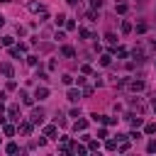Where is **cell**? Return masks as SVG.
I'll list each match as a JSON object with an SVG mask.
<instances>
[{
  "label": "cell",
  "mask_w": 156,
  "mask_h": 156,
  "mask_svg": "<svg viewBox=\"0 0 156 156\" xmlns=\"http://www.w3.org/2000/svg\"><path fill=\"white\" fill-rule=\"evenodd\" d=\"M0 73L10 78V76H12V66H10V63H0Z\"/></svg>",
  "instance_id": "7c38bea8"
},
{
  "label": "cell",
  "mask_w": 156,
  "mask_h": 156,
  "mask_svg": "<svg viewBox=\"0 0 156 156\" xmlns=\"http://www.w3.org/2000/svg\"><path fill=\"white\" fill-rule=\"evenodd\" d=\"M29 119H32V124H41V122H44V110H41V107L32 110V117H29Z\"/></svg>",
  "instance_id": "7a4b0ae2"
},
{
  "label": "cell",
  "mask_w": 156,
  "mask_h": 156,
  "mask_svg": "<svg viewBox=\"0 0 156 156\" xmlns=\"http://www.w3.org/2000/svg\"><path fill=\"white\" fill-rule=\"evenodd\" d=\"M5 2H10V0H0V5H5Z\"/></svg>",
  "instance_id": "8d00e7d4"
},
{
  "label": "cell",
  "mask_w": 156,
  "mask_h": 156,
  "mask_svg": "<svg viewBox=\"0 0 156 156\" xmlns=\"http://www.w3.org/2000/svg\"><path fill=\"white\" fill-rule=\"evenodd\" d=\"M127 119L132 122V127H141V122H144V119H141V117H136V115H127Z\"/></svg>",
  "instance_id": "5bb4252c"
},
{
  "label": "cell",
  "mask_w": 156,
  "mask_h": 156,
  "mask_svg": "<svg viewBox=\"0 0 156 156\" xmlns=\"http://www.w3.org/2000/svg\"><path fill=\"white\" fill-rule=\"evenodd\" d=\"M105 39H107V41H110V44H117V37H115V34H112V32H107V34H105Z\"/></svg>",
  "instance_id": "484cf974"
},
{
  "label": "cell",
  "mask_w": 156,
  "mask_h": 156,
  "mask_svg": "<svg viewBox=\"0 0 156 156\" xmlns=\"http://www.w3.org/2000/svg\"><path fill=\"white\" fill-rule=\"evenodd\" d=\"M117 141H119V139H107V141H105V149H107V151H115V149L119 146Z\"/></svg>",
  "instance_id": "9a60e30c"
},
{
  "label": "cell",
  "mask_w": 156,
  "mask_h": 156,
  "mask_svg": "<svg viewBox=\"0 0 156 156\" xmlns=\"http://www.w3.org/2000/svg\"><path fill=\"white\" fill-rule=\"evenodd\" d=\"M61 54H63L66 58H73V56H76V49H73V46H63V49H61Z\"/></svg>",
  "instance_id": "8fae6325"
},
{
  "label": "cell",
  "mask_w": 156,
  "mask_h": 156,
  "mask_svg": "<svg viewBox=\"0 0 156 156\" xmlns=\"http://www.w3.org/2000/svg\"><path fill=\"white\" fill-rule=\"evenodd\" d=\"M34 98L46 100V98H49V88H37V90H34Z\"/></svg>",
  "instance_id": "5b68a950"
},
{
  "label": "cell",
  "mask_w": 156,
  "mask_h": 156,
  "mask_svg": "<svg viewBox=\"0 0 156 156\" xmlns=\"http://www.w3.org/2000/svg\"><path fill=\"white\" fill-rule=\"evenodd\" d=\"M61 80H63V85H71V83H73V76H68V73H66Z\"/></svg>",
  "instance_id": "f546056e"
},
{
  "label": "cell",
  "mask_w": 156,
  "mask_h": 156,
  "mask_svg": "<svg viewBox=\"0 0 156 156\" xmlns=\"http://www.w3.org/2000/svg\"><path fill=\"white\" fill-rule=\"evenodd\" d=\"M7 117H10L12 122H17V124H20V107H17V105H10V110H7Z\"/></svg>",
  "instance_id": "3957f363"
},
{
  "label": "cell",
  "mask_w": 156,
  "mask_h": 156,
  "mask_svg": "<svg viewBox=\"0 0 156 156\" xmlns=\"http://www.w3.org/2000/svg\"><path fill=\"white\" fill-rule=\"evenodd\" d=\"M100 63H102V66H110V63H112V56H110V54H102V56H100Z\"/></svg>",
  "instance_id": "ac0fdd59"
},
{
  "label": "cell",
  "mask_w": 156,
  "mask_h": 156,
  "mask_svg": "<svg viewBox=\"0 0 156 156\" xmlns=\"http://www.w3.org/2000/svg\"><path fill=\"white\" fill-rule=\"evenodd\" d=\"M2 132H5L7 136H12V134H15V127H12V124H2Z\"/></svg>",
  "instance_id": "7402d4cb"
},
{
  "label": "cell",
  "mask_w": 156,
  "mask_h": 156,
  "mask_svg": "<svg viewBox=\"0 0 156 156\" xmlns=\"http://www.w3.org/2000/svg\"><path fill=\"white\" fill-rule=\"evenodd\" d=\"M10 56H20V46H12L10 49Z\"/></svg>",
  "instance_id": "d6a6232c"
},
{
  "label": "cell",
  "mask_w": 156,
  "mask_h": 156,
  "mask_svg": "<svg viewBox=\"0 0 156 156\" xmlns=\"http://www.w3.org/2000/svg\"><path fill=\"white\" fill-rule=\"evenodd\" d=\"M129 105H132V107H136V110H139V115L144 112V105H141V100H139V98H132V100H129Z\"/></svg>",
  "instance_id": "4fadbf2b"
},
{
  "label": "cell",
  "mask_w": 156,
  "mask_h": 156,
  "mask_svg": "<svg viewBox=\"0 0 156 156\" xmlns=\"http://www.w3.org/2000/svg\"><path fill=\"white\" fill-rule=\"evenodd\" d=\"M151 107H154V112H156V98H154V100H151Z\"/></svg>",
  "instance_id": "836d02e7"
},
{
  "label": "cell",
  "mask_w": 156,
  "mask_h": 156,
  "mask_svg": "<svg viewBox=\"0 0 156 156\" xmlns=\"http://www.w3.org/2000/svg\"><path fill=\"white\" fill-rule=\"evenodd\" d=\"M151 44H154V49H156V39H154V41H151Z\"/></svg>",
  "instance_id": "74e56055"
},
{
  "label": "cell",
  "mask_w": 156,
  "mask_h": 156,
  "mask_svg": "<svg viewBox=\"0 0 156 156\" xmlns=\"http://www.w3.org/2000/svg\"><path fill=\"white\" fill-rule=\"evenodd\" d=\"M27 63H29V66H37V63H39V58H37V56H29V58H27Z\"/></svg>",
  "instance_id": "4dcf8cb0"
},
{
  "label": "cell",
  "mask_w": 156,
  "mask_h": 156,
  "mask_svg": "<svg viewBox=\"0 0 156 156\" xmlns=\"http://www.w3.org/2000/svg\"><path fill=\"white\" fill-rule=\"evenodd\" d=\"M129 32H132V22L124 20V22H122V34H129Z\"/></svg>",
  "instance_id": "44dd1931"
},
{
  "label": "cell",
  "mask_w": 156,
  "mask_h": 156,
  "mask_svg": "<svg viewBox=\"0 0 156 156\" xmlns=\"http://www.w3.org/2000/svg\"><path fill=\"white\" fill-rule=\"evenodd\" d=\"M5 151H7V154H17L20 149H17V144H15V141H10V144L5 146Z\"/></svg>",
  "instance_id": "d6986e66"
},
{
  "label": "cell",
  "mask_w": 156,
  "mask_h": 156,
  "mask_svg": "<svg viewBox=\"0 0 156 156\" xmlns=\"http://www.w3.org/2000/svg\"><path fill=\"white\" fill-rule=\"evenodd\" d=\"M88 149H90V151H98V149H100V141H93V139H90V141H88Z\"/></svg>",
  "instance_id": "603a6c76"
},
{
  "label": "cell",
  "mask_w": 156,
  "mask_h": 156,
  "mask_svg": "<svg viewBox=\"0 0 156 156\" xmlns=\"http://www.w3.org/2000/svg\"><path fill=\"white\" fill-rule=\"evenodd\" d=\"M2 110H5V105H2V100H0V112H2Z\"/></svg>",
  "instance_id": "e575fe53"
},
{
  "label": "cell",
  "mask_w": 156,
  "mask_h": 156,
  "mask_svg": "<svg viewBox=\"0 0 156 156\" xmlns=\"http://www.w3.org/2000/svg\"><path fill=\"white\" fill-rule=\"evenodd\" d=\"M2 24H5V17H0V27H2Z\"/></svg>",
  "instance_id": "d590c367"
},
{
  "label": "cell",
  "mask_w": 156,
  "mask_h": 156,
  "mask_svg": "<svg viewBox=\"0 0 156 156\" xmlns=\"http://www.w3.org/2000/svg\"><path fill=\"white\" fill-rule=\"evenodd\" d=\"M85 127H88V119H78V122L73 124V129H76V132H83Z\"/></svg>",
  "instance_id": "2e32d148"
},
{
  "label": "cell",
  "mask_w": 156,
  "mask_h": 156,
  "mask_svg": "<svg viewBox=\"0 0 156 156\" xmlns=\"http://www.w3.org/2000/svg\"><path fill=\"white\" fill-rule=\"evenodd\" d=\"M66 98H68L71 102H78V98H80V90H76V88H71V90L66 93Z\"/></svg>",
  "instance_id": "8992f818"
},
{
  "label": "cell",
  "mask_w": 156,
  "mask_h": 156,
  "mask_svg": "<svg viewBox=\"0 0 156 156\" xmlns=\"http://www.w3.org/2000/svg\"><path fill=\"white\" fill-rule=\"evenodd\" d=\"M20 98H22V102H24V105H32V102H34V98H32L27 90H20Z\"/></svg>",
  "instance_id": "ba28073f"
},
{
  "label": "cell",
  "mask_w": 156,
  "mask_h": 156,
  "mask_svg": "<svg viewBox=\"0 0 156 156\" xmlns=\"http://www.w3.org/2000/svg\"><path fill=\"white\" fill-rule=\"evenodd\" d=\"M29 10H32V12H39V15H46V7H44L41 2H29Z\"/></svg>",
  "instance_id": "277c9868"
},
{
  "label": "cell",
  "mask_w": 156,
  "mask_h": 156,
  "mask_svg": "<svg viewBox=\"0 0 156 156\" xmlns=\"http://www.w3.org/2000/svg\"><path fill=\"white\" fill-rule=\"evenodd\" d=\"M17 129H20V134H24V136H27V134L32 132V122H20V127H17Z\"/></svg>",
  "instance_id": "52a82bcc"
},
{
  "label": "cell",
  "mask_w": 156,
  "mask_h": 156,
  "mask_svg": "<svg viewBox=\"0 0 156 156\" xmlns=\"http://www.w3.org/2000/svg\"><path fill=\"white\" fill-rule=\"evenodd\" d=\"M115 10H117V12H119V15H124V12H127V5H124V2H119V5H117V7H115Z\"/></svg>",
  "instance_id": "f1b7e54d"
},
{
  "label": "cell",
  "mask_w": 156,
  "mask_h": 156,
  "mask_svg": "<svg viewBox=\"0 0 156 156\" xmlns=\"http://www.w3.org/2000/svg\"><path fill=\"white\" fill-rule=\"evenodd\" d=\"M71 151H76V154H78V156H83V154H85V151H88V149H85V146H80V144H78V141H73V144H71Z\"/></svg>",
  "instance_id": "30bf717a"
},
{
  "label": "cell",
  "mask_w": 156,
  "mask_h": 156,
  "mask_svg": "<svg viewBox=\"0 0 156 156\" xmlns=\"http://www.w3.org/2000/svg\"><path fill=\"white\" fill-rule=\"evenodd\" d=\"M44 136H49V139H56V124H49V127L44 129Z\"/></svg>",
  "instance_id": "9c48e42d"
},
{
  "label": "cell",
  "mask_w": 156,
  "mask_h": 156,
  "mask_svg": "<svg viewBox=\"0 0 156 156\" xmlns=\"http://www.w3.org/2000/svg\"><path fill=\"white\" fill-rule=\"evenodd\" d=\"M144 132H146V134H156V122H149V124L144 127Z\"/></svg>",
  "instance_id": "ffe728a7"
},
{
  "label": "cell",
  "mask_w": 156,
  "mask_h": 156,
  "mask_svg": "<svg viewBox=\"0 0 156 156\" xmlns=\"http://www.w3.org/2000/svg\"><path fill=\"white\" fill-rule=\"evenodd\" d=\"M124 88H129L132 93H139V90H144V80H139V78H127V80H124Z\"/></svg>",
  "instance_id": "6da1fadb"
},
{
  "label": "cell",
  "mask_w": 156,
  "mask_h": 156,
  "mask_svg": "<svg viewBox=\"0 0 156 156\" xmlns=\"http://www.w3.org/2000/svg\"><path fill=\"white\" fill-rule=\"evenodd\" d=\"M78 34H80L83 39H93V32H90V29H85V27H80V29H78Z\"/></svg>",
  "instance_id": "e0dca14e"
},
{
  "label": "cell",
  "mask_w": 156,
  "mask_h": 156,
  "mask_svg": "<svg viewBox=\"0 0 156 156\" xmlns=\"http://www.w3.org/2000/svg\"><path fill=\"white\" fill-rule=\"evenodd\" d=\"M54 22H56V27H61V24H66V17H63V15H56Z\"/></svg>",
  "instance_id": "d4e9b609"
},
{
  "label": "cell",
  "mask_w": 156,
  "mask_h": 156,
  "mask_svg": "<svg viewBox=\"0 0 156 156\" xmlns=\"http://www.w3.org/2000/svg\"><path fill=\"white\" fill-rule=\"evenodd\" d=\"M0 44H2V46H12V37H2Z\"/></svg>",
  "instance_id": "4316f807"
},
{
  "label": "cell",
  "mask_w": 156,
  "mask_h": 156,
  "mask_svg": "<svg viewBox=\"0 0 156 156\" xmlns=\"http://www.w3.org/2000/svg\"><path fill=\"white\" fill-rule=\"evenodd\" d=\"M146 151H149V154H156V141H154V139L146 144Z\"/></svg>",
  "instance_id": "cb8c5ba5"
},
{
  "label": "cell",
  "mask_w": 156,
  "mask_h": 156,
  "mask_svg": "<svg viewBox=\"0 0 156 156\" xmlns=\"http://www.w3.org/2000/svg\"><path fill=\"white\" fill-rule=\"evenodd\" d=\"M90 7H93V10H100V7H102V0H90Z\"/></svg>",
  "instance_id": "83f0119b"
},
{
  "label": "cell",
  "mask_w": 156,
  "mask_h": 156,
  "mask_svg": "<svg viewBox=\"0 0 156 156\" xmlns=\"http://www.w3.org/2000/svg\"><path fill=\"white\" fill-rule=\"evenodd\" d=\"M66 29H76V22L73 20H66Z\"/></svg>",
  "instance_id": "1f68e13d"
}]
</instances>
